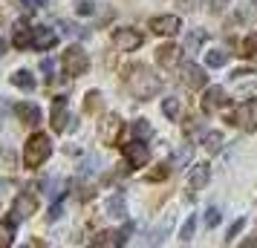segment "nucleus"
Listing matches in <instances>:
<instances>
[{
  "mask_svg": "<svg viewBox=\"0 0 257 248\" xmlns=\"http://www.w3.org/2000/svg\"><path fill=\"white\" fill-rule=\"evenodd\" d=\"M159 75H153L145 64H136V67H130L127 70V87L130 93L136 95L139 101H151L153 95L159 93Z\"/></svg>",
  "mask_w": 257,
  "mask_h": 248,
  "instance_id": "obj_1",
  "label": "nucleus"
},
{
  "mask_svg": "<svg viewBox=\"0 0 257 248\" xmlns=\"http://www.w3.org/2000/svg\"><path fill=\"white\" fill-rule=\"evenodd\" d=\"M49 153H52V142H49V136L35 133V136L26 142V147H24V165L35 170V167H41L49 159Z\"/></svg>",
  "mask_w": 257,
  "mask_h": 248,
  "instance_id": "obj_2",
  "label": "nucleus"
},
{
  "mask_svg": "<svg viewBox=\"0 0 257 248\" xmlns=\"http://www.w3.org/2000/svg\"><path fill=\"white\" fill-rule=\"evenodd\" d=\"M225 121L228 124H237V127H243V130H254L257 127V107H254V98L251 101H243V104H237L231 113H225Z\"/></svg>",
  "mask_w": 257,
  "mask_h": 248,
  "instance_id": "obj_3",
  "label": "nucleus"
},
{
  "mask_svg": "<svg viewBox=\"0 0 257 248\" xmlns=\"http://www.w3.org/2000/svg\"><path fill=\"white\" fill-rule=\"evenodd\" d=\"M61 64H64L67 75L78 78V75H84V72H87V67H90V58H87V52H84L81 47H67V52L61 55Z\"/></svg>",
  "mask_w": 257,
  "mask_h": 248,
  "instance_id": "obj_4",
  "label": "nucleus"
},
{
  "mask_svg": "<svg viewBox=\"0 0 257 248\" xmlns=\"http://www.w3.org/2000/svg\"><path fill=\"white\" fill-rule=\"evenodd\" d=\"M142 44H145L142 32L130 29V26H124V29H116V32H113V47H116L118 52H136Z\"/></svg>",
  "mask_w": 257,
  "mask_h": 248,
  "instance_id": "obj_5",
  "label": "nucleus"
},
{
  "mask_svg": "<svg viewBox=\"0 0 257 248\" xmlns=\"http://www.w3.org/2000/svg\"><path fill=\"white\" fill-rule=\"evenodd\" d=\"M179 78H182V84H185L188 90H202V87H205V81H208L205 70H202V67H197V64H182Z\"/></svg>",
  "mask_w": 257,
  "mask_h": 248,
  "instance_id": "obj_6",
  "label": "nucleus"
},
{
  "mask_svg": "<svg viewBox=\"0 0 257 248\" xmlns=\"http://www.w3.org/2000/svg\"><path fill=\"white\" fill-rule=\"evenodd\" d=\"M124 159L133 167H145L148 159H151V150H148V144H142L139 139H133L130 144H124Z\"/></svg>",
  "mask_w": 257,
  "mask_h": 248,
  "instance_id": "obj_7",
  "label": "nucleus"
},
{
  "mask_svg": "<svg viewBox=\"0 0 257 248\" xmlns=\"http://www.w3.org/2000/svg\"><path fill=\"white\" fill-rule=\"evenodd\" d=\"M208 179H211V167L202 162V165H194L191 167V173H188V193L194 196L197 190H202L205 185H208Z\"/></svg>",
  "mask_w": 257,
  "mask_h": 248,
  "instance_id": "obj_8",
  "label": "nucleus"
},
{
  "mask_svg": "<svg viewBox=\"0 0 257 248\" xmlns=\"http://www.w3.org/2000/svg\"><path fill=\"white\" fill-rule=\"evenodd\" d=\"M151 29L156 35H176V32L182 29V21H179L176 15H159V18L151 21Z\"/></svg>",
  "mask_w": 257,
  "mask_h": 248,
  "instance_id": "obj_9",
  "label": "nucleus"
},
{
  "mask_svg": "<svg viewBox=\"0 0 257 248\" xmlns=\"http://www.w3.org/2000/svg\"><path fill=\"white\" fill-rule=\"evenodd\" d=\"M121 133V118L118 116H104V121L98 124V139L104 144H113Z\"/></svg>",
  "mask_w": 257,
  "mask_h": 248,
  "instance_id": "obj_10",
  "label": "nucleus"
},
{
  "mask_svg": "<svg viewBox=\"0 0 257 248\" xmlns=\"http://www.w3.org/2000/svg\"><path fill=\"white\" fill-rule=\"evenodd\" d=\"M179 55H182V49L176 47V44H165V47L156 49V64H159L162 70H174Z\"/></svg>",
  "mask_w": 257,
  "mask_h": 248,
  "instance_id": "obj_11",
  "label": "nucleus"
},
{
  "mask_svg": "<svg viewBox=\"0 0 257 248\" xmlns=\"http://www.w3.org/2000/svg\"><path fill=\"white\" fill-rule=\"evenodd\" d=\"M35 211H38V199L32 193H21L15 199V219H26V216H32Z\"/></svg>",
  "mask_w": 257,
  "mask_h": 248,
  "instance_id": "obj_12",
  "label": "nucleus"
},
{
  "mask_svg": "<svg viewBox=\"0 0 257 248\" xmlns=\"http://www.w3.org/2000/svg\"><path fill=\"white\" fill-rule=\"evenodd\" d=\"M228 104V98H225V90L222 87H211V90H205V95H202V110L205 113H211V110H217V107Z\"/></svg>",
  "mask_w": 257,
  "mask_h": 248,
  "instance_id": "obj_13",
  "label": "nucleus"
},
{
  "mask_svg": "<svg viewBox=\"0 0 257 248\" xmlns=\"http://www.w3.org/2000/svg\"><path fill=\"white\" fill-rule=\"evenodd\" d=\"M52 130L55 133L67 130V101L64 98H55L52 101Z\"/></svg>",
  "mask_w": 257,
  "mask_h": 248,
  "instance_id": "obj_14",
  "label": "nucleus"
},
{
  "mask_svg": "<svg viewBox=\"0 0 257 248\" xmlns=\"http://www.w3.org/2000/svg\"><path fill=\"white\" fill-rule=\"evenodd\" d=\"M55 32L52 29H47V26H38V29H32V47L38 49H52L55 47Z\"/></svg>",
  "mask_w": 257,
  "mask_h": 248,
  "instance_id": "obj_15",
  "label": "nucleus"
},
{
  "mask_svg": "<svg viewBox=\"0 0 257 248\" xmlns=\"http://www.w3.org/2000/svg\"><path fill=\"white\" fill-rule=\"evenodd\" d=\"M12 44H15L18 49H26L29 44H32V29H29V24H26V21H18V24H15Z\"/></svg>",
  "mask_w": 257,
  "mask_h": 248,
  "instance_id": "obj_16",
  "label": "nucleus"
},
{
  "mask_svg": "<svg viewBox=\"0 0 257 248\" xmlns=\"http://www.w3.org/2000/svg\"><path fill=\"white\" fill-rule=\"evenodd\" d=\"M124 242V234L121 231H101V234H95L90 239V245L95 248H104V245H121Z\"/></svg>",
  "mask_w": 257,
  "mask_h": 248,
  "instance_id": "obj_17",
  "label": "nucleus"
},
{
  "mask_svg": "<svg viewBox=\"0 0 257 248\" xmlns=\"http://www.w3.org/2000/svg\"><path fill=\"white\" fill-rule=\"evenodd\" d=\"M15 113H18V118H21L24 124H38V121H41V110H38L35 104H29V101L18 104L15 107Z\"/></svg>",
  "mask_w": 257,
  "mask_h": 248,
  "instance_id": "obj_18",
  "label": "nucleus"
},
{
  "mask_svg": "<svg viewBox=\"0 0 257 248\" xmlns=\"http://www.w3.org/2000/svg\"><path fill=\"white\" fill-rule=\"evenodd\" d=\"M107 213L116 216V219H124L127 216V202H124V193H116L113 199L107 202Z\"/></svg>",
  "mask_w": 257,
  "mask_h": 248,
  "instance_id": "obj_19",
  "label": "nucleus"
},
{
  "mask_svg": "<svg viewBox=\"0 0 257 248\" xmlns=\"http://www.w3.org/2000/svg\"><path fill=\"white\" fill-rule=\"evenodd\" d=\"M12 84L18 87V90H35V78H32V72L29 70H18V72H12Z\"/></svg>",
  "mask_w": 257,
  "mask_h": 248,
  "instance_id": "obj_20",
  "label": "nucleus"
},
{
  "mask_svg": "<svg viewBox=\"0 0 257 248\" xmlns=\"http://www.w3.org/2000/svg\"><path fill=\"white\" fill-rule=\"evenodd\" d=\"M98 110H101V93L93 90V93L84 95V113H87V116H93V113H98Z\"/></svg>",
  "mask_w": 257,
  "mask_h": 248,
  "instance_id": "obj_21",
  "label": "nucleus"
},
{
  "mask_svg": "<svg viewBox=\"0 0 257 248\" xmlns=\"http://www.w3.org/2000/svg\"><path fill=\"white\" fill-rule=\"evenodd\" d=\"M162 113L171 118V121H176V118L182 116V104H179V98H165L162 101Z\"/></svg>",
  "mask_w": 257,
  "mask_h": 248,
  "instance_id": "obj_22",
  "label": "nucleus"
},
{
  "mask_svg": "<svg viewBox=\"0 0 257 248\" xmlns=\"http://www.w3.org/2000/svg\"><path fill=\"white\" fill-rule=\"evenodd\" d=\"M225 61H228V52H222V49L205 52V64H208V67H225Z\"/></svg>",
  "mask_w": 257,
  "mask_h": 248,
  "instance_id": "obj_23",
  "label": "nucleus"
},
{
  "mask_svg": "<svg viewBox=\"0 0 257 248\" xmlns=\"http://www.w3.org/2000/svg\"><path fill=\"white\" fill-rule=\"evenodd\" d=\"M202 41H205V29H194V32L185 38V49H188V52H197Z\"/></svg>",
  "mask_w": 257,
  "mask_h": 248,
  "instance_id": "obj_24",
  "label": "nucleus"
},
{
  "mask_svg": "<svg viewBox=\"0 0 257 248\" xmlns=\"http://www.w3.org/2000/svg\"><path fill=\"white\" fill-rule=\"evenodd\" d=\"M12 239H15V222L3 219L0 222V245H12Z\"/></svg>",
  "mask_w": 257,
  "mask_h": 248,
  "instance_id": "obj_25",
  "label": "nucleus"
},
{
  "mask_svg": "<svg viewBox=\"0 0 257 248\" xmlns=\"http://www.w3.org/2000/svg\"><path fill=\"white\" fill-rule=\"evenodd\" d=\"M243 55L251 58V61H257V32H251V35L243 41Z\"/></svg>",
  "mask_w": 257,
  "mask_h": 248,
  "instance_id": "obj_26",
  "label": "nucleus"
},
{
  "mask_svg": "<svg viewBox=\"0 0 257 248\" xmlns=\"http://www.w3.org/2000/svg\"><path fill=\"white\" fill-rule=\"evenodd\" d=\"M202 144L208 147L211 153H217V150H220V144H222V136H220V133H205V136H202Z\"/></svg>",
  "mask_w": 257,
  "mask_h": 248,
  "instance_id": "obj_27",
  "label": "nucleus"
},
{
  "mask_svg": "<svg viewBox=\"0 0 257 248\" xmlns=\"http://www.w3.org/2000/svg\"><path fill=\"white\" fill-rule=\"evenodd\" d=\"M194 228H197V216L191 213V216L185 219V225H182V231H179V239H182V242H188V239L194 236Z\"/></svg>",
  "mask_w": 257,
  "mask_h": 248,
  "instance_id": "obj_28",
  "label": "nucleus"
},
{
  "mask_svg": "<svg viewBox=\"0 0 257 248\" xmlns=\"http://www.w3.org/2000/svg\"><path fill=\"white\" fill-rule=\"evenodd\" d=\"M240 21H248V24H257V3H245L240 9Z\"/></svg>",
  "mask_w": 257,
  "mask_h": 248,
  "instance_id": "obj_29",
  "label": "nucleus"
},
{
  "mask_svg": "<svg viewBox=\"0 0 257 248\" xmlns=\"http://www.w3.org/2000/svg\"><path fill=\"white\" fill-rule=\"evenodd\" d=\"M133 136H139V139H148V136H151V124H148L145 118L133 121Z\"/></svg>",
  "mask_w": 257,
  "mask_h": 248,
  "instance_id": "obj_30",
  "label": "nucleus"
},
{
  "mask_svg": "<svg viewBox=\"0 0 257 248\" xmlns=\"http://www.w3.org/2000/svg\"><path fill=\"white\" fill-rule=\"evenodd\" d=\"M75 12L81 15V18H87V15L95 12V3L93 0H75Z\"/></svg>",
  "mask_w": 257,
  "mask_h": 248,
  "instance_id": "obj_31",
  "label": "nucleus"
},
{
  "mask_svg": "<svg viewBox=\"0 0 257 248\" xmlns=\"http://www.w3.org/2000/svg\"><path fill=\"white\" fill-rule=\"evenodd\" d=\"M188 159H191V147H188V144L174 150V162H176V165H182V162H188Z\"/></svg>",
  "mask_w": 257,
  "mask_h": 248,
  "instance_id": "obj_32",
  "label": "nucleus"
},
{
  "mask_svg": "<svg viewBox=\"0 0 257 248\" xmlns=\"http://www.w3.org/2000/svg\"><path fill=\"white\" fill-rule=\"evenodd\" d=\"M217 222H220V211L217 208H208L205 211V228H214Z\"/></svg>",
  "mask_w": 257,
  "mask_h": 248,
  "instance_id": "obj_33",
  "label": "nucleus"
},
{
  "mask_svg": "<svg viewBox=\"0 0 257 248\" xmlns=\"http://www.w3.org/2000/svg\"><path fill=\"white\" fill-rule=\"evenodd\" d=\"M165 176H168V165H159L156 170H151V176L148 179H151V182H162Z\"/></svg>",
  "mask_w": 257,
  "mask_h": 248,
  "instance_id": "obj_34",
  "label": "nucleus"
},
{
  "mask_svg": "<svg viewBox=\"0 0 257 248\" xmlns=\"http://www.w3.org/2000/svg\"><path fill=\"white\" fill-rule=\"evenodd\" d=\"M243 225H245V219H237V222H234L231 228H228V239H225V242H231L234 236H237L240 231H243Z\"/></svg>",
  "mask_w": 257,
  "mask_h": 248,
  "instance_id": "obj_35",
  "label": "nucleus"
},
{
  "mask_svg": "<svg viewBox=\"0 0 257 248\" xmlns=\"http://www.w3.org/2000/svg\"><path fill=\"white\" fill-rule=\"evenodd\" d=\"M208 6H211V12H222L228 6V0H208Z\"/></svg>",
  "mask_w": 257,
  "mask_h": 248,
  "instance_id": "obj_36",
  "label": "nucleus"
},
{
  "mask_svg": "<svg viewBox=\"0 0 257 248\" xmlns=\"http://www.w3.org/2000/svg\"><path fill=\"white\" fill-rule=\"evenodd\" d=\"M41 70H44V75H47V78H52V61L44 58V61H41Z\"/></svg>",
  "mask_w": 257,
  "mask_h": 248,
  "instance_id": "obj_37",
  "label": "nucleus"
},
{
  "mask_svg": "<svg viewBox=\"0 0 257 248\" xmlns=\"http://www.w3.org/2000/svg\"><path fill=\"white\" fill-rule=\"evenodd\" d=\"M26 6H29V9H41V6H47V0H24Z\"/></svg>",
  "mask_w": 257,
  "mask_h": 248,
  "instance_id": "obj_38",
  "label": "nucleus"
},
{
  "mask_svg": "<svg viewBox=\"0 0 257 248\" xmlns=\"http://www.w3.org/2000/svg\"><path fill=\"white\" fill-rule=\"evenodd\" d=\"M179 6H182V9H197L199 0H179Z\"/></svg>",
  "mask_w": 257,
  "mask_h": 248,
  "instance_id": "obj_39",
  "label": "nucleus"
},
{
  "mask_svg": "<svg viewBox=\"0 0 257 248\" xmlns=\"http://www.w3.org/2000/svg\"><path fill=\"white\" fill-rule=\"evenodd\" d=\"M61 216V205H55V208H52V213H49V219H58Z\"/></svg>",
  "mask_w": 257,
  "mask_h": 248,
  "instance_id": "obj_40",
  "label": "nucleus"
}]
</instances>
